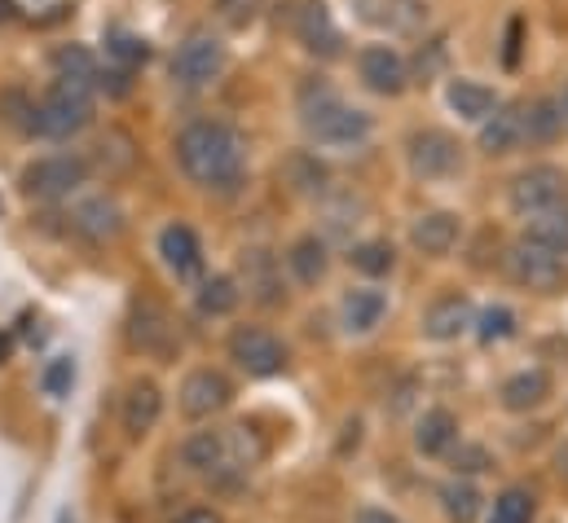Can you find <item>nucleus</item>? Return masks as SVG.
I'll list each match as a JSON object with an SVG mask.
<instances>
[{"label": "nucleus", "mask_w": 568, "mask_h": 523, "mask_svg": "<svg viewBox=\"0 0 568 523\" xmlns=\"http://www.w3.org/2000/svg\"><path fill=\"white\" fill-rule=\"evenodd\" d=\"M565 115H560V102L556 98H538L534 106H525V141H556L565 132Z\"/></svg>", "instance_id": "nucleus-30"}, {"label": "nucleus", "mask_w": 568, "mask_h": 523, "mask_svg": "<svg viewBox=\"0 0 568 523\" xmlns=\"http://www.w3.org/2000/svg\"><path fill=\"white\" fill-rule=\"evenodd\" d=\"M71 225H75V234H84L89 243H111V238H120V229H124V212H120L115 198L98 194V198H84V203L71 212Z\"/></svg>", "instance_id": "nucleus-14"}, {"label": "nucleus", "mask_w": 568, "mask_h": 523, "mask_svg": "<svg viewBox=\"0 0 568 523\" xmlns=\"http://www.w3.org/2000/svg\"><path fill=\"white\" fill-rule=\"evenodd\" d=\"M106 53H111V62L120 66V71H138L145 58H150V44H145L142 35H133V31H111L106 35Z\"/></svg>", "instance_id": "nucleus-33"}, {"label": "nucleus", "mask_w": 568, "mask_h": 523, "mask_svg": "<svg viewBox=\"0 0 568 523\" xmlns=\"http://www.w3.org/2000/svg\"><path fill=\"white\" fill-rule=\"evenodd\" d=\"M291 27H295L300 44H304L308 53H317V58H335L339 44H344L339 31H335V22H331V13H326V4H317V0H300Z\"/></svg>", "instance_id": "nucleus-13"}, {"label": "nucleus", "mask_w": 568, "mask_h": 523, "mask_svg": "<svg viewBox=\"0 0 568 523\" xmlns=\"http://www.w3.org/2000/svg\"><path fill=\"white\" fill-rule=\"evenodd\" d=\"M243 268H247V295H252L256 304H278V299H283V281H278V273H274L270 252H247V256H243Z\"/></svg>", "instance_id": "nucleus-27"}, {"label": "nucleus", "mask_w": 568, "mask_h": 523, "mask_svg": "<svg viewBox=\"0 0 568 523\" xmlns=\"http://www.w3.org/2000/svg\"><path fill=\"white\" fill-rule=\"evenodd\" d=\"M348 264H353L357 273H366V277H384V273H393L397 252H393L388 243H357V247L348 252Z\"/></svg>", "instance_id": "nucleus-34"}, {"label": "nucleus", "mask_w": 568, "mask_h": 523, "mask_svg": "<svg viewBox=\"0 0 568 523\" xmlns=\"http://www.w3.org/2000/svg\"><path fill=\"white\" fill-rule=\"evenodd\" d=\"M440 511H445L449 523H476V515H480V493H476V484L449 480V484L440 489Z\"/></svg>", "instance_id": "nucleus-31"}, {"label": "nucleus", "mask_w": 568, "mask_h": 523, "mask_svg": "<svg viewBox=\"0 0 568 523\" xmlns=\"http://www.w3.org/2000/svg\"><path fill=\"white\" fill-rule=\"evenodd\" d=\"M424 49H427V58L419 53V62H415V66H419V75H424V84H427V80L436 75V66L445 62V44H440V40H432V44H424Z\"/></svg>", "instance_id": "nucleus-40"}, {"label": "nucleus", "mask_w": 568, "mask_h": 523, "mask_svg": "<svg viewBox=\"0 0 568 523\" xmlns=\"http://www.w3.org/2000/svg\"><path fill=\"white\" fill-rule=\"evenodd\" d=\"M565 172L556 163H534L525 172L511 176L507 185V198H511V212L520 216H538V212H551L565 203Z\"/></svg>", "instance_id": "nucleus-8"}, {"label": "nucleus", "mask_w": 568, "mask_h": 523, "mask_svg": "<svg viewBox=\"0 0 568 523\" xmlns=\"http://www.w3.org/2000/svg\"><path fill=\"white\" fill-rule=\"evenodd\" d=\"M230 357L252 375V379H274L286 370V348L278 335L261 330V326H239L230 335Z\"/></svg>", "instance_id": "nucleus-10"}, {"label": "nucleus", "mask_w": 568, "mask_h": 523, "mask_svg": "<svg viewBox=\"0 0 568 523\" xmlns=\"http://www.w3.org/2000/svg\"><path fill=\"white\" fill-rule=\"evenodd\" d=\"M507 277L516 281V286H529V290H538V295H551V290H560L568 277V264L560 252H551V247H542V243H534V238H520V243H511L507 247Z\"/></svg>", "instance_id": "nucleus-4"}, {"label": "nucleus", "mask_w": 568, "mask_h": 523, "mask_svg": "<svg viewBox=\"0 0 568 523\" xmlns=\"http://www.w3.org/2000/svg\"><path fill=\"white\" fill-rule=\"evenodd\" d=\"M516 335V312L511 308H485L480 317H476V339L485 343V348H494V343H503V339H511Z\"/></svg>", "instance_id": "nucleus-36"}, {"label": "nucleus", "mask_w": 568, "mask_h": 523, "mask_svg": "<svg viewBox=\"0 0 568 523\" xmlns=\"http://www.w3.org/2000/svg\"><path fill=\"white\" fill-rule=\"evenodd\" d=\"M534 515H538L534 493H529V489H507V493L494 502L489 523H534Z\"/></svg>", "instance_id": "nucleus-35"}, {"label": "nucleus", "mask_w": 568, "mask_h": 523, "mask_svg": "<svg viewBox=\"0 0 568 523\" xmlns=\"http://www.w3.org/2000/svg\"><path fill=\"white\" fill-rule=\"evenodd\" d=\"M449 106H454V115H463V120H471V124H485L494 111H498V98H494V89H485V84H476V80H449Z\"/></svg>", "instance_id": "nucleus-21"}, {"label": "nucleus", "mask_w": 568, "mask_h": 523, "mask_svg": "<svg viewBox=\"0 0 568 523\" xmlns=\"http://www.w3.org/2000/svg\"><path fill=\"white\" fill-rule=\"evenodd\" d=\"M525 238H534V243H542V247H551V252L568 256V207L538 212V216L529 221V234H525Z\"/></svg>", "instance_id": "nucleus-32"}, {"label": "nucleus", "mask_w": 568, "mask_h": 523, "mask_svg": "<svg viewBox=\"0 0 568 523\" xmlns=\"http://www.w3.org/2000/svg\"><path fill=\"white\" fill-rule=\"evenodd\" d=\"M353 523H402L397 515H388V511H375V506H366V511H357V520Z\"/></svg>", "instance_id": "nucleus-43"}, {"label": "nucleus", "mask_w": 568, "mask_h": 523, "mask_svg": "<svg viewBox=\"0 0 568 523\" xmlns=\"http://www.w3.org/2000/svg\"><path fill=\"white\" fill-rule=\"evenodd\" d=\"M172 523H225L216 511H207V506H194V511H185V515H176Z\"/></svg>", "instance_id": "nucleus-42"}, {"label": "nucleus", "mask_w": 568, "mask_h": 523, "mask_svg": "<svg viewBox=\"0 0 568 523\" xmlns=\"http://www.w3.org/2000/svg\"><path fill=\"white\" fill-rule=\"evenodd\" d=\"M449 466H454V475H480L494 466V458L485 444H449Z\"/></svg>", "instance_id": "nucleus-37"}, {"label": "nucleus", "mask_w": 568, "mask_h": 523, "mask_svg": "<svg viewBox=\"0 0 568 523\" xmlns=\"http://www.w3.org/2000/svg\"><path fill=\"white\" fill-rule=\"evenodd\" d=\"M225 71V44L207 31H190L172 53V80L181 89H203Z\"/></svg>", "instance_id": "nucleus-6"}, {"label": "nucleus", "mask_w": 568, "mask_h": 523, "mask_svg": "<svg viewBox=\"0 0 568 523\" xmlns=\"http://www.w3.org/2000/svg\"><path fill=\"white\" fill-rule=\"evenodd\" d=\"M286 264H291V273L304 281V286H317L322 277H326V243L322 238H295L291 243V252H286Z\"/></svg>", "instance_id": "nucleus-28"}, {"label": "nucleus", "mask_w": 568, "mask_h": 523, "mask_svg": "<svg viewBox=\"0 0 568 523\" xmlns=\"http://www.w3.org/2000/svg\"><path fill=\"white\" fill-rule=\"evenodd\" d=\"M176 163L199 189H234L247 176V136L221 120H194L176 132Z\"/></svg>", "instance_id": "nucleus-1"}, {"label": "nucleus", "mask_w": 568, "mask_h": 523, "mask_svg": "<svg viewBox=\"0 0 568 523\" xmlns=\"http://www.w3.org/2000/svg\"><path fill=\"white\" fill-rule=\"evenodd\" d=\"M129 339H133L138 352L154 357V361H172V357L181 352V326H176V317H172L163 304H154V299H142V304L133 308V317H129Z\"/></svg>", "instance_id": "nucleus-7"}, {"label": "nucleus", "mask_w": 568, "mask_h": 523, "mask_svg": "<svg viewBox=\"0 0 568 523\" xmlns=\"http://www.w3.org/2000/svg\"><path fill=\"white\" fill-rule=\"evenodd\" d=\"M93 124V89L84 84H67L58 80L40 102H36V136H49V141H67L75 132H84Z\"/></svg>", "instance_id": "nucleus-3"}, {"label": "nucleus", "mask_w": 568, "mask_h": 523, "mask_svg": "<svg viewBox=\"0 0 568 523\" xmlns=\"http://www.w3.org/2000/svg\"><path fill=\"white\" fill-rule=\"evenodd\" d=\"M525 141V106H498L480 124V150L485 154H511Z\"/></svg>", "instance_id": "nucleus-16"}, {"label": "nucleus", "mask_w": 568, "mask_h": 523, "mask_svg": "<svg viewBox=\"0 0 568 523\" xmlns=\"http://www.w3.org/2000/svg\"><path fill=\"white\" fill-rule=\"evenodd\" d=\"M467 326H471V304H467L463 295H445V299H436L424 317V335L427 339H436V343L458 339Z\"/></svg>", "instance_id": "nucleus-19"}, {"label": "nucleus", "mask_w": 568, "mask_h": 523, "mask_svg": "<svg viewBox=\"0 0 568 523\" xmlns=\"http://www.w3.org/2000/svg\"><path fill=\"white\" fill-rule=\"evenodd\" d=\"M388 312V299L379 290H348L344 295V326L353 335H371Z\"/></svg>", "instance_id": "nucleus-23"}, {"label": "nucleus", "mask_w": 568, "mask_h": 523, "mask_svg": "<svg viewBox=\"0 0 568 523\" xmlns=\"http://www.w3.org/2000/svg\"><path fill=\"white\" fill-rule=\"evenodd\" d=\"M53 71H58V80H67V84H84V89L98 84V62H93V53H89L84 44H62V49H53Z\"/></svg>", "instance_id": "nucleus-29"}, {"label": "nucleus", "mask_w": 568, "mask_h": 523, "mask_svg": "<svg viewBox=\"0 0 568 523\" xmlns=\"http://www.w3.org/2000/svg\"><path fill=\"white\" fill-rule=\"evenodd\" d=\"M454 440H458V418L449 409H440V404L427 409L419 418V427H415V449L419 453H445Z\"/></svg>", "instance_id": "nucleus-25"}, {"label": "nucleus", "mask_w": 568, "mask_h": 523, "mask_svg": "<svg viewBox=\"0 0 568 523\" xmlns=\"http://www.w3.org/2000/svg\"><path fill=\"white\" fill-rule=\"evenodd\" d=\"M406 158H410V172L419 181H445L463 167V145L440 129H419L406 141Z\"/></svg>", "instance_id": "nucleus-9"}, {"label": "nucleus", "mask_w": 568, "mask_h": 523, "mask_svg": "<svg viewBox=\"0 0 568 523\" xmlns=\"http://www.w3.org/2000/svg\"><path fill=\"white\" fill-rule=\"evenodd\" d=\"M283 181L295 189V194H322V189L331 185V172H326V163H322L317 154L295 150V154L283 163Z\"/></svg>", "instance_id": "nucleus-24"}, {"label": "nucleus", "mask_w": 568, "mask_h": 523, "mask_svg": "<svg viewBox=\"0 0 568 523\" xmlns=\"http://www.w3.org/2000/svg\"><path fill=\"white\" fill-rule=\"evenodd\" d=\"M239 299H243V290H239V281H234L230 273L207 277V281L199 286V295H194V304H199L203 317H230V312L239 308Z\"/></svg>", "instance_id": "nucleus-26"}, {"label": "nucleus", "mask_w": 568, "mask_h": 523, "mask_svg": "<svg viewBox=\"0 0 568 523\" xmlns=\"http://www.w3.org/2000/svg\"><path fill=\"white\" fill-rule=\"evenodd\" d=\"M556 475H560V480L568 484V440L560 444V449H556Z\"/></svg>", "instance_id": "nucleus-44"}, {"label": "nucleus", "mask_w": 568, "mask_h": 523, "mask_svg": "<svg viewBox=\"0 0 568 523\" xmlns=\"http://www.w3.org/2000/svg\"><path fill=\"white\" fill-rule=\"evenodd\" d=\"M547 396H551V375H547V370H520V375H511V379L503 383V404H507L511 413H529V409H538Z\"/></svg>", "instance_id": "nucleus-20"}, {"label": "nucleus", "mask_w": 568, "mask_h": 523, "mask_svg": "<svg viewBox=\"0 0 568 523\" xmlns=\"http://www.w3.org/2000/svg\"><path fill=\"white\" fill-rule=\"evenodd\" d=\"M58 523H71V520H67V515H62V520H58Z\"/></svg>", "instance_id": "nucleus-47"}, {"label": "nucleus", "mask_w": 568, "mask_h": 523, "mask_svg": "<svg viewBox=\"0 0 568 523\" xmlns=\"http://www.w3.org/2000/svg\"><path fill=\"white\" fill-rule=\"evenodd\" d=\"M40 383H44V392H49V396L71 392V383H75V366H71V357L49 361V366H44V375H40Z\"/></svg>", "instance_id": "nucleus-39"}, {"label": "nucleus", "mask_w": 568, "mask_h": 523, "mask_svg": "<svg viewBox=\"0 0 568 523\" xmlns=\"http://www.w3.org/2000/svg\"><path fill=\"white\" fill-rule=\"evenodd\" d=\"M84 181H89V163L80 154H49V158H36L22 167V194L40 198V203L71 198Z\"/></svg>", "instance_id": "nucleus-5"}, {"label": "nucleus", "mask_w": 568, "mask_h": 523, "mask_svg": "<svg viewBox=\"0 0 568 523\" xmlns=\"http://www.w3.org/2000/svg\"><path fill=\"white\" fill-rule=\"evenodd\" d=\"M212 9H216V18H221L225 27L243 31L247 22H256V13H261V0H212Z\"/></svg>", "instance_id": "nucleus-38"}, {"label": "nucleus", "mask_w": 568, "mask_h": 523, "mask_svg": "<svg viewBox=\"0 0 568 523\" xmlns=\"http://www.w3.org/2000/svg\"><path fill=\"white\" fill-rule=\"evenodd\" d=\"M181 462L199 475H212V471H225V431H199L181 444Z\"/></svg>", "instance_id": "nucleus-22"}, {"label": "nucleus", "mask_w": 568, "mask_h": 523, "mask_svg": "<svg viewBox=\"0 0 568 523\" xmlns=\"http://www.w3.org/2000/svg\"><path fill=\"white\" fill-rule=\"evenodd\" d=\"M458 234H463V225H458L454 212H424V216L415 221V229H410V243H415L424 256H445V252L458 243Z\"/></svg>", "instance_id": "nucleus-18"}, {"label": "nucleus", "mask_w": 568, "mask_h": 523, "mask_svg": "<svg viewBox=\"0 0 568 523\" xmlns=\"http://www.w3.org/2000/svg\"><path fill=\"white\" fill-rule=\"evenodd\" d=\"M159 413H163V392H159V383H150V379H138L129 396H124V431L133 435V440H142L145 431L159 422Z\"/></svg>", "instance_id": "nucleus-17"}, {"label": "nucleus", "mask_w": 568, "mask_h": 523, "mask_svg": "<svg viewBox=\"0 0 568 523\" xmlns=\"http://www.w3.org/2000/svg\"><path fill=\"white\" fill-rule=\"evenodd\" d=\"M230 379L225 375H216V370H194L185 383H181V413L185 418H212V413H221L225 404H230Z\"/></svg>", "instance_id": "nucleus-12"}, {"label": "nucleus", "mask_w": 568, "mask_h": 523, "mask_svg": "<svg viewBox=\"0 0 568 523\" xmlns=\"http://www.w3.org/2000/svg\"><path fill=\"white\" fill-rule=\"evenodd\" d=\"M357 75H362V84H366L371 93H379V98H397V93H406V84H410L406 58H402L397 49H388V44L362 49V53H357Z\"/></svg>", "instance_id": "nucleus-11"}, {"label": "nucleus", "mask_w": 568, "mask_h": 523, "mask_svg": "<svg viewBox=\"0 0 568 523\" xmlns=\"http://www.w3.org/2000/svg\"><path fill=\"white\" fill-rule=\"evenodd\" d=\"M556 102H560V115H565V124H568V84H565V93H560Z\"/></svg>", "instance_id": "nucleus-46"}, {"label": "nucleus", "mask_w": 568, "mask_h": 523, "mask_svg": "<svg viewBox=\"0 0 568 523\" xmlns=\"http://www.w3.org/2000/svg\"><path fill=\"white\" fill-rule=\"evenodd\" d=\"M159 256L163 264L181 277V281H194L203 273V247H199V234L190 225H168L159 234Z\"/></svg>", "instance_id": "nucleus-15"}, {"label": "nucleus", "mask_w": 568, "mask_h": 523, "mask_svg": "<svg viewBox=\"0 0 568 523\" xmlns=\"http://www.w3.org/2000/svg\"><path fill=\"white\" fill-rule=\"evenodd\" d=\"M18 18V4L13 0H0V22H13Z\"/></svg>", "instance_id": "nucleus-45"}, {"label": "nucleus", "mask_w": 568, "mask_h": 523, "mask_svg": "<svg viewBox=\"0 0 568 523\" xmlns=\"http://www.w3.org/2000/svg\"><path fill=\"white\" fill-rule=\"evenodd\" d=\"M300 115H304V129L313 132L322 145H362L371 136V115L348 106L326 84H304L300 89Z\"/></svg>", "instance_id": "nucleus-2"}, {"label": "nucleus", "mask_w": 568, "mask_h": 523, "mask_svg": "<svg viewBox=\"0 0 568 523\" xmlns=\"http://www.w3.org/2000/svg\"><path fill=\"white\" fill-rule=\"evenodd\" d=\"M520 31H525V22H520V18H511V22H507V53H503V62H507V66H516V62H520Z\"/></svg>", "instance_id": "nucleus-41"}]
</instances>
